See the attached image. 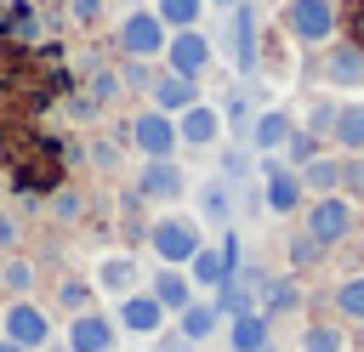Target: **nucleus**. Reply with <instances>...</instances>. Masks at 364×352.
I'll return each instance as SVG.
<instances>
[{"label": "nucleus", "instance_id": "f257e3e1", "mask_svg": "<svg viewBox=\"0 0 364 352\" xmlns=\"http://www.w3.org/2000/svg\"><path fill=\"white\" fill-rule=\"evenodd\" d=\"M148 244H154V255H159L165 267H188V255H193L205 238H199V221H188V216H159V221L148 227Z\"/></svg>", "mask_w": 364, "mask_h": 352}, {"label": "nucleus", "instance_id": "f03ea898", "mask_svg": "<svg viewBox=\"0 0 364 352\" xmlns=\"http://www.w3.org/2000/svg\"><path fill=\"white\" fill-rule=\"evenodd\" d=\"M114 34H119V51H125V57H159L165 40H171V28H165L154 11H142V6H131Z\"/></svg>", "mask_w": 364, "mask_h": 352}, {"label": "nucleus", "instance_id": "7ed1b4c3", "mask_svg": "<svg viewBox=\"0 0 364 352\" xmlns=\"http://www.w3.org/2000/svg\"><path fill=\"white\" fill-rule=\"evenodd\" d=\"M301 233H307L313 244H324V250H330V244H341V238L353 233V204H347L341 193L313 199V204H307V227H301Z\"/></svg>", "mask_w": 364, "mask_h": 352}, {"label": "nucleus", "instance_id": "20e7f679", "mask_svg": "<svg viewBox=\"0 0 364 352\" xmlns=\"http://www.w3.org/2000/svg\"><path fill=\"white\" fill-rule=\"evenodd\" d=\"M0 335H6L11 346H23V352H40V346L51 341V318H46L34 301H11V307L0 312Z\"/></svg>", "mask_w": 364, "mask_h": 352}, {"label": "nucleus", "instance_id": "39448f33", "mask_svg": "<svg viewBox=\"0 0 364 352\" xmlns=\"http://www.w3.org/2000/svg\"><path fill=\"white\" fill-rule=\"evenodd\" d=\"M284 34L301 40V45H318L336 34V11L330 0H284Z\"/></svg>", "mask_w": 364, "mask_h": 352}, {"label": "nucleus", "instance_id": "423d86ee", "mask_svg": "<svg viewBox=\"0 0 364 352\" xmlns=\"http://www.w3.org/2000/svg\"><path fill=\"white\" fill-rule=\"evenodd\" d=\"M159 57H165V68H171V74L193 79V74H205V68H210V57H216V51H210V40H205L199 28H176V34L165 40V51H159Z\"/></svg>", "mask_w": 364, "mask_h": 352}, {"label": "nucleus", "instance_id": "0eeeda50", "mask_svg": "<svg viewBox=\"0 0 364 352\" xmlns=\"http://www.w3.org/2000/svg\"><path fill=\"white\" fill-rule=\"evenodd\" d=\"M131 148H136L142 159H171V153H176V119L159 114V108L136 114V119H131Z\"/></svg>", "mask_w": 364, "mask_h": 352}, {"label": "nucleus", "instance_id": "6e6552de", "mask_svg": "<svg viewBox=\"0 0 364 352\" xmlns=\"http://www.w3.org/2000/svg\"><path fill=\"white\" fill-rule=\"evenodd\" d=\"M114 341H119V324L108 318V312H74L68 318V352H114Z\"/></svg>", "mask_w": 364, "mask_h": 352}, {"label": "nucleus", "instance_id": "1a4fd4ad", "mask_svg": "<svg viewBox=\"0 0 364 352\" xmlns=\"http://www.w3.org/2000/svg\"><path fill=\"white\" fill-rule=\"evenodd\" d=\"M182 187H188V176L176 170V159H148V165H142L136 193H142L148 204H171V199H182Z\"/></svg>", "mask_w": 364, "mask_h": 352}, {"label": "nucleus", "instance_id": "9d476101", "mask_svg": "<svg viewBox=\"0 0 364 352\" xmlns=\"http://www.w3.org/2000/svg\"><path fill=\"white\" fill-rule=\"evenodd\" d=\"M228 45H233V68L239 74H250L256 68V0L245 6H233V34H228Z\"/></svg>", "mask_w": 364, "mask_h": 352}, {"label": "nucleus", "instance_id": "9b49d317", "mask_svg": "<svg viewBox=\"0 0 364 352\" xmlns=\"http://www.w3.org/2000/svg\"><path fill=\"white\" fill-rule=\"evenodd\" d=\"M216 136H222V114H216L210 102H193V108H182L176 142H188V148H210Z\"/></svg>", "mask_w": 364, "mask_h": 352}, {"label": "nucleus", "instance_id": "f8f14e48", "mask_svg": "<svg viewBox=\"0 0 364 352\" xmlns=\"http://www.w3.org/2000/svg\"><path fill=\"white\" fill-rule=\"evenodd\" d=\"M136 278H142V267H136V255H102L97 261V290L102 295H136Z\"/></svg>", "mask_w": 364, "mask_h": 352}, {"label": "nucleus", "instance_id": "ddd939ff", "mask_svg": "<svg viewBox=\"0 0 364 352\" xmlns=\"http://www.w3.org/2000/svg\"><path fill=\"white\" fill-rule=\"evenodd\" d=\"M165 318H171V312H165L154 295H125V301H119V329H131V335H159Z\"/></svg>", "mask_w": 364, "mask_h": 352}, {"label": "nucleus", "instance_id": "4468645a", "mask_svg": "<svg viewBox=\"0 0 364 352\" xmlns=\"http://www.w3.org/2000/svg\"><path fill=\"white\" fill-rule=\"evenodd\" d=\"M216 329H222V307H216V301H188V307L176 312V335H182L188 346L210 341Z\"/></svg>", "mask_w": 364, "mask_h": 352}, {"label": "nucleus", "instance_id": "2eb2a0df", "mask_svg": "<svg viewBox=\"0 0 364 352\" xmlns=\"http://www.w3.org/2000/svg\"><path fill=\"white\" fill-rule=\"evenodd\" d=\"M148 91H154V108H159V114H182V108H193V102H199L193 79H182V74H171V68H165V74H154V85H148Z\"/></svg>", "mask_w": 364, "mask_h": 352}, {"label": "nucleus", "instance_id": "dca6fc26", "mask_svg": "<svg viewBox=\"0 0 364 352\" xmlns=\"http://www.w3.org/2000/svg\"><path fill=\"white\" fill-rule=\"evenodd\" d=\"M290 131H296V119H290L284 108H267V114L250 125V148H256V153H284Z\"/></svg>", "mask_w": 364, "mask_h": 352}, {"label": "nucleus", "instance_id": "f3484780", "mask_svg": "<svg viewBox=\"0 0 364 352\" xmlns=\"http://www.w3.org/2000/svg\"><path fill=\"white\" fill-rule=\"evenodd\" d=\"M262 193H267V199H262L267 210L290 216V210L301 204V176H296V170H284V165H267V187H262Z\"/></svg>", "mask_w": 364, "mask_h": 352}, {"label": "nucleus", "instance_id": "a211bd4d", "mask_svg": "<svg viewBox=\"0 0 364 352\" xmlns=\"http://www.w3.org/2000/svg\"><path fill=\"white\" fill-rule=\"evenodd\" d=\"M330 142L341 153H364V102H341L330 119Z\"/></svg>", "mask_w": 364, "mask_h": 352}, {"label": "nucleus", "instance_id": "6ab92c4d", "mask_svg": "<svg viewBox=\"0 0 364 352\" xmlns=\"http://www.w3.org/2000/svg\"><path fill=\"white\" fill-rule=\"evenodd\" d=\"M188 284H205V295H216V290L228 284V261H222V250L199 244V250L188 255Z\"/></svg>", "mask_w": 364, "mask_h": 352}, {"label": "nucleus", "instance_id": "aec40b11", "mask_svg": "<svg viewBox=\"0 0 364 352\" xmlns=\"http://www.w3.org/2000/svg\"><path fill=\"white\" fill-rule=\"evenodd\" d=\"M148 295H154L165 312H182V307L193 301V284H188V273H176V267H159V273H154V284H148Z\"/></svg>", "mask_w": 364, "mask_h": 352}, {"label": "nucleus", "instance_id": "412c9836", "mask_svg": "<svg viewBox=\"0 0 364 352\" xmlns=\"http://www.w3.org/2000/svg\"><path fill=\"white\" fill-rule=\"evenodd\" d=\"M324 79H330V85H341V91H358V85H364V51L336 45V51L324 57Z\"/></svg>", "mask_w": 364, "mask_h": 352}, {"label": "nucleus", "instance_id": "4be33fe9", "mask_svg": "<svg viewBox=\"0 0 364 352\" xmlns=\"http://www.w3.org/2000/svg\"><path fill=\"white\" fill-rule=\"evenodd\" d=\"M228 346L233 352H267V318L262 312H239L228 324Z\"/></svg>", "mask_w": 364, "mask_h": 352}, {"label": "nucleus", "instance_id": "5701e85b", "mask_svg": "<svg viewBox=\"0 0 364 352\" xmlns=\"http://www.w3.org/2000/svg\"><path fill=\"white\" fill-rule=\"evenodd\" d=\"M301 176V193H341V159H313V165H301L296 170Z\"/></svg>", "mask_w": 364, "mask_h": 352}, {"label": "nucleus", "instance_id": "b1692460", "mask_svg": "<svg viewBox=\"0 0 364 352\" xmlns=\"http://www.w3.org/2000/svg\"><path fill=\"white\" fill-rule=\"evenodd\" d=\"M199 216L216 221V227L233 216V187H228V176H210V182L199 187Z\"/></svg>", "mask_w": 364, "mask_h": 352}, {"label": "nucleus", "instance_id": "393cba45", "mask_svg": "<svg viewBox=\"0 0 364 352\" xmlns=\"http://www.w3.org/2000/svg\"><path fill=\"white\" fill-rule=\"evenodd\" d=\"M296 301H301L296 273H290V278H267V284H262V307H256V312H262V318H279V312H290Z\"/></svg>", "mask_w": 364, "mask_h": 352}, {"label": "nucleus", "instance_id": "a878e982", "mask_svg": "<svg viewBox=\"0 0 364 352\" xmlns=\"http://www.w3.org/2000/svg\"><path fill=\"white\" fill-rule=\"evenodd\" d=\"M199 11H205V0H154V17L176 34V28H199Z\"/></svg>", "mask_w": 364, "mask_h": 352}, {"label": "nucleus", "instance_id": "bb28decb", "mask_svg": "<svg viewBox=\"0 0 364 352\" xmlns=\"http://www.w3.org/2000/svg\"><path fill=\"white\" fill-rule=\"evenodd\" d=\"M301 352H347L341 324H307L301 329Z\"/></svg>", "mask_w": 364, "mask_h": 352}, {"label": "nucleus", "instance_id": "cd10ccee", "mask_svg": "<svg viewBox=\"0 0 364 352\" xmlns=\"http://www.w3.org/2000/svg\"><path fill=\"white\" fill-rule=\"evenodd\" d=\"M336 312L353 318V324H364V273H353V278L336 284Z\"/></svg>", "mask_w": 364, "mask_h": 352}, {"label": "nucleus", "instance_id": "c85d7f7f", "mask_svg": "<svg viewBox=\"0 0 364 352\" xmlns=\"http://www.w3.org/2000/svg\"><path fill=\"white\" fill-rule=\"evenodd\" d=\"M28 284H34V267H28V261H6V267H0V290H6V295L28 301Z\"/></svg>", "mask_w": 364, "mask_h": 352}, {"label": "nucleus", "instance_id": "c756f323", "mask_svg": "<svg viewBox=\"0 0 364 352\" xmlns=\"http://www.w3.org/2000/svg\"><path fill=\"white\" fill-rule=\"evenodd\" d=\"M284 255H290V273H307V267H318L324 244H313V238L301 233V238H290V244H284Z\"/></svg>", "mask_w": 364, "mask_h": 352}, {"label": "nucleus", "instance_id": "7c9ffc66", "mask_svg": "<svg viewBox=\"0 0 364 352\" xmlns=\"http://www.w3.org/2000/svg\"><path fill=\"white\" fill-rule=\"evenodd\" d=\"M284 153H290V165L301 170V165H313V159H318V136H313V131H290Z\"/></svg>", "mask_w": 364, "mask_h": 352}, {"label": "nucleus", "instance_id": "2f4dec72", "mask_svg": "<svg viewBox=\"0 0 364 352\" xmlns=\"http://www.w3.org/2000/svg\"><path fill=\"white\" fill-rule=\"evenodd\" d=\"M341 193L364 199V153H341Z\"/></svg>", "mask_w": 364, "mask_h": 352}, {"label": "nucleus", "instance_id": "473e14b6", "mask_svg": "<svg viewBox=\"0 0 364 352\" xmlns=\"http://www.w3.org/2000/svg\"><path fill=\"white\" fill-rule=\"evenodd\" d=\"M119 91H125V79H119V74H97V79H91V91H85V97H91V102H97V108H108V102H119Z\"/></svg>", "mask_w": 364, "mask_h": 352}, {"label": "nucleus", "instance_id": "72a5a7b5", "mask_svg": "<svg viewBox=\"0 0 364 352\" xmlns=\"http://www.w3.org/2000/svg\"><path fill=\"white\" fill-rule=\"evenodd\" d=\"M102 11H108V0H68V17H74L80 28H97Z\"/></svg>", "mask_w": 364, "mask_h": 352}, {"label": "nucleus", "instance_id": "f704fd0d", "mask_svg": "<svg viewBox=\"0 0 364 352\" xmlns=\"http://www.w3.org/2000/svg\"><path fill=\"white\" fill-rule=\"evenodd\" d=\"M57 301H63L68 312H91V307H85V301H91V290H85V284H74V278H63V284H57Z\"/></svg>", "mask_w": 364, "mask_h": 352}, {"label": "nucleus", "instance_id": "c9c22d12", "mask_svg": "<svg viewBox=\"0 0 364 352\" xmlns=\"http://www.w3.org/2000/svg\"><path fill=\"white\" fill-rule=\"evenodd\" d=\"M11 34H23V40H34V34H40V23H34V6H11Z\"/></svg>", "mask_w": 364, "mask_h": 352}, {"label": "nucleus", "instance_id": "e433bc0d", "mask_svg": "<svg viewBox=\"0 0 364 352\" xmlns=\"http://www.w3.org/2000/svg\"><path fill=\"white\" fill-rule=\"evenodd\" d=\"M80 210H85V199H80V193H57V199H51V216H57V221H74Z\"/></svg>", "mask_w": 364, "mask_h": 352}, {"label": "nucleus", "instance_id": "4c0bfd02", "mask_svg": "<svg viewBox=\"0 0 364 352\" xmlns=\"http://www.w3.org/2000/svg\"><path fill=\"white\" fill-rule=\"evenodd\" d=\"M330 119H336V102H313L307 108V131H330Z\"/></svg>", "mask_w": 364, "mask_h": 352}, {"label": "nucleus", "instance_id": "58836bf2", "mask_svg": "<svg viewBox=\"0 0 364 352\" xmlns=\"http://www.w3.org/2000/svg\"><path fill=\"white\" fill-rule=\"evenodd\" d=\"M97 114H102V108H97L85 91H80V97H68V119H97Z\"/></svg>", "mask_w": 364, "mask_h": 352}, {"label": "nucleus", "instance_id": "ea45409f", "mask_svg": "<svg viewBox=\"0 0 364 352\" xmlns=\"http://www.w3.org/2000/svg\"><path fill=\"white\" fill-rule=\"evenodd\" d=\"M17 238H23V227H17V216H11V210H0V250H11Z\"/></svg>", "mask_w": 364, "mask_h": 352}, {"label": "nucleus", "instance_id": "a19ab883", "mask_svg": "<svg viewBox=\"0 0 364 352\" xmlns=\"http://www.w3.org/2000/svg\"><path fill=\"white\" fill-rule=\"evenodd\" d=\"M245 114H250V102H245V91L233 85V91H228V119H245Z\"/></svg>", "mask_w": 364, "mask_h": 352}, {"label": "nucleus", "instance_id": "79ce46f5", "mask_svg": "<svg viewBox=\"0 0 364 352\" xmlns=\"http://www.w3.org/2000/svg\"><path fill=\"white\" fill-rule=\"evenodd\" d=\"M154 352H193V346H188L182 335H165V329H159V346H154Z\"/></svg>", "mask_w": 364, "mask_h": 352}, {"label": "nucleus", "instance_id": "37998d69", "mask_svg": "<svg viewBox=\"0 0 364 352\" xmlns=\"http://www.w3.org/2000/svg\"><path fill=\"white\" fill-rule=\"evenodd\" d=\"M91 159H97V165H114V159H119V148H114V142H97V153H91Z\"/></svg>", "mask_w": 364, "mask_h": 352}, {"label": "nucleus", "instance_id": "c03bdc74", "mask_svg": "<svg viewBox=\"0 0 364 352\" xmlns=\"http://www.w3.org/2000/svg\"><path fill=\"white\" fill-rule=\"evenodd\" d=\"M245 170H250V159H245V153L233 148V153H228V176H245Z\"/></svg>", "mask_w": 364, "mask_h": 352}, {"label": "nucleus", "instance_id": "a18cd8bd", "mask_svg": "<svg viewBox=\"0 0 364 352\" xmlns=\"http://www.w3.org/2000/svg\"><path fill=\"white\" fill-rule=\"evenodd\" d=\"M210 6H222V11H233V6H239V0H210Z\"/></svg>", "mask_w": 364, "mask_h": 352}, {"label": "nucleus", "instance_id": "49530a36", "mask_svg": "<svg viewBox=\"0 0 364 352\" xmlns=\"http://www.w3.org/2000/svg\"><path fill=\"white\" fill-rule=\"evenodd\" d=\"M0 352H23V346H11V341H6V335H0Z\"/></svg>", "mask_w": 364, "mask_h": 352}, {"label": "nucleus", "instance_id": "de8ad7c7", "mask_svg": "<svg viewBox=\"0 0 364 352\" xmlns=\"http://www.w3.org/2000/svg\"><path fill=\"white\" fill-rule=\"evenodd\" d=\"M125 6H136V0H125Z\"/></svg>", "mask_w": 364, "mask_h": 352}]
</instances>
